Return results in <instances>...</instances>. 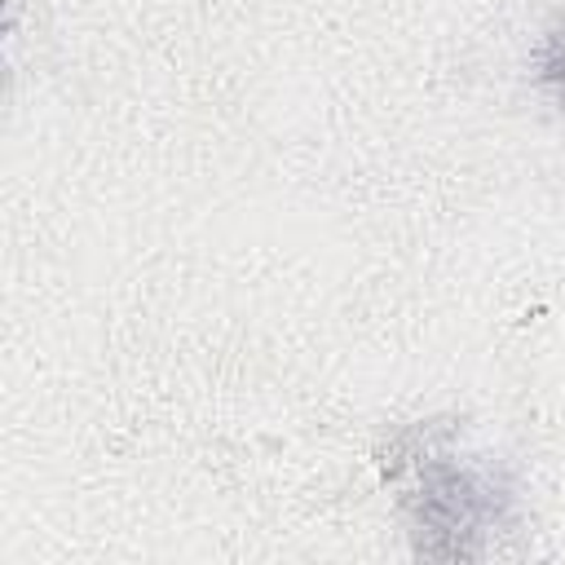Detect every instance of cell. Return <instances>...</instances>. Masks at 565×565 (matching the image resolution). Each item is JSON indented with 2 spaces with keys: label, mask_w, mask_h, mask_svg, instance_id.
<instances>
[{
  "label": "cell",
  "mask_w": 565,
  "mask_h": 565,
  "mask_svg": "<svg viewBox=\"0 0 565 565\" xmlns=\"http://www.w3.org/2000/svg\"><path fill=\"white\" fill-rule=\"evenodd\" d=\"M415 508L419 521L433 530H481L499 516V490L490 486V477H481L477 468L455 463V455H433L424 450L415 463Z\"/></svg>",
  "instance_id": "6da1fadb"
},
{
  "label": "cell",
  "mask_w": 565,
  "mask_h": 565,
  "mask_svg": "<svg viewBox=\"0 0 565 565\" xmlns=\"http://www.w3.org/2000/svg\"><path fill=\"white\" fill-rule=\"evenodd\" d=\"M547 79L565 84V31L552 40V53H547Z\"/></svg>",
  "instance_id": "7a4b0ae2"
}]
</instances>
